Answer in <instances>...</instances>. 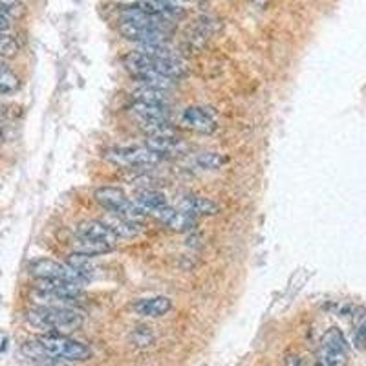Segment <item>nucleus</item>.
<instances>
[{
    "label": "nucleus",
    "mask_w": 366,
    "mask_h": 366,
    "mask_svg": "<svg viewBox=\"0 0 366 366\" xmlns=\"http://www.w3.org/2000/svg\"><path fill=\"white\" fill-rule=\"evenodd\" d=\"M26 320L44 333L68 335L83 324V313H79L75 308L37 306L28 310Z\"/></svg>",
    "instance_id": "f257e3e1"
},
{
    "label": "nucleus",
    "mask_w": 366,
    "mask_h": 366,
    "mask_svg": "<svg viewBox=\"0 0 366 366\" xmlns=\"http://www.w3.org/2000/svg\"><path fill=\"white\" fill-rule=\"evenodd\" d=\"M41 348L46 352L48 357L53 361H86L92 357V350L88 345L75 341L68 335H57V333H44L37 339Z\"/></svg>",
    "instance_id": "f03ea898"
},
{
    "label": "nucleus",
    "mask_w": 366,
    "mask_h": 366,
    "mask_svg": "<svg viewBox=\"0 0 366 366\" xmlns=\"http://www.w3.org/2000/svg\"><path fill=\"white\" fill-rule=\"evenodd\" d=\"M94 196L95 202L107 209L108 213L123 216L127 218V220H132L140 224V221L145 220L147 214H149L145 209L141 207V205H137L136 202L128 200L123 189L120 187H99Z\"/></svg>",
    "instance_id": "7ed1b4c3"
},
{
    "label": "nucleus",
    "mask_w": 366,
    "mask_h": 366,
    "mask_svg": "<svg viewBox=\"0 0 366 366\" xmlns=\"http://www.w3.org/2000/svg\"><path fill=\"white\" fill-rule=\"evenodd\" d=\"M108 160L121 167H134V169H149V167L162 163L163 156L158 152L150 150L149 147H114L108 150Z\"/></svg>",
    "instance_id": "20e7f679"
},
{
    "label": "nucleus",
    "mask_w": 366,
    "mask_h": 366,
    "mask_svg": "<svg viewBox=\"0 0 366 366\" xmlns=\"http://www.w3.org/2000/svg\"><path fill=\"white\" fill-rule=\"evenodd\" d=\"M319 366H346L348 362V345L341 330L330 328L324 332L317 354Z\"/></svg>",
    "instance_id": "39448f33"
},
{
    "label": "nucleus",
    "mask_w": 366,
    "mask_h": 366,
    "mask_svg": "<svg viewBox=\"0 0 366 366\" xmlns=\"http://www.w3.org/2000/svg\"><path fill=\"white\" fill-rule=\"evenodd\" d=\"M30 273L35 278H44V281H68L75 282L79 286L88 282L81 273H77L68 264H63V262H57V260L51 258L31 260Z\"/></svg>",
    "instance_id": "423d86ee"
},
{
    "label": "nucleus",
    "mask_w": 366,
    "mask_h": 366,
    "mask_svg": "<svg viewBox=\"0 0 366 366\" xmlns=\"http://www.w3.org/2000/svg\"><path fill=\"white\" fill-rule=\"evenodd\" d=\"M179 123L187 130L198 134H213L216 130V120L214 115L202 107H189L179 115Z\"/></svg>",
    "instance_id": "0eeeda50"
},
{
    "label": "nucleus",
    "mask_w": 366,
    "mask_h": 366,
    "mask_svg": "<svg viewBox=\"0 0 366 366\" xmlns=\"http://www.w3.org/2000/svg\"><path fill=\"white\" fill-rule=\"evenodd\" d=\"M154 218H158V221H162L167 229L174 231V233H191L196 227V218L192 214L185 213L182 209L174 207H165L154 211Z\"/></svg>",
    "instance_id": "6e6552de"
},
{
    "label": "nucleus",
    "mask_w": 366,
    "mask_h": 366,
    "mask_svg": "<svg viewBox=\"0 0 366 366\" xmlns=\"http://www.w3.org/2000/svg\"><path fill=\"white\" fill-rule=\"evenodd\" d=\"M75 236L77 239H88V240H95V242H105L112 247H114L115 242H117V236L108 229L107 224H105L103 220L81 221V224L77 226Z\"/></svg>",
    "instance_id": "1a4fd4ad"
},
{
    "label": "nucleus",
    "mask_w": 366,
    "mask_h": 366,
    "mask_svg": "<svg viewBox=\"0 0 366 366\" xmlns=\"http://www.w3.org/2000/svg\"><path fill=\"white\" fill-rule=\"evenodd\" d=\"M120 33L123 35L128 41H134L137 44H147V43H167V31L162 30H150V28H141L136 24H128V22H121L117 24Z\"/></svg>",
    "instance_id": "9d476101"
},
{
    "label": "nucleus",
    "mask_w": 366,
    "mask_h": 366,
    "mask_svg": "<svg viewBox=\"0 0 366 366\" xmlns=\"http://www.w3.org/2000/svg\"><path fill=\"white\" fill-rule=\"evenodd\" d=\"M178 209L192 214V216H196V214H200V216H213V214L220 213V205L216 202L198 194L182 196L178 200Z\"/></svg>",
    "instance_id": "9b49d317"
},
{
    "label": "nucleus",
    "mask_w": 366,
    "mask_h": 366,
    "mask_svg": "<svg viewBox=\"0 0 366 366\" xmlns=\"http://www.w3.org/2000/svg\"><path fill=\"white\" fill-rule=\"evenodd\" d=\"M172 308L171 298L158 295V297H149V298H140L132 306L134 313L141 317H149V319H156V317H163L169 313Z\"/></svg>",
    "instance_id": "f8f14e48"
},
{
    "label": "nucleus",
    "mask_w": 366,
    "mask_h": 366,
    "mask_svg": "<svg viewBox=\"0 0 366 366\" xmlns=\"http://www.w3.org/2000/svg\"><path fill=\"white\" fill-rule=\"evenodd\" d=\"M132 114L140 125L154 123V121H165L167 120V108L165 105H152V103H141L134 101L130 107Z\"/></svg>",
    "instance_id": "ddd939ff"
},
{
    "label": "nucleus",
    "mask_w": 366,
    "mask_h": 366,
    "mask_svg": "<svg viewBox=\"0 0 366 366\" xmlns=\"http://www.w3.org/2000/svg\"><path fill=\"white\" fill-rule=\"evenodd\" d=\"M145 147H149L154 152L162 154L163 158L174 156V154H179L185 149L183 141L178 137V134L176 136H149Z\"/></svg>",
    "instance_id": "4468645a"
},
{
    "label": "nucleus",
    "mask_w": 366,
    "mask_h": 366,
    "mask_svg": "<svg viewBox=\"0 0 366 366\" xmlns=\"http://www.w3.org/2000/svg\"><path fill=\"white\" fill-rule=\"evenodd\" d=\"M103 221L107 224L108 229H110L117 239H134V236H137V234L141 233V227L137 221L127 220V218L117 216V214H108Z\"/></svg>",
    "instance_id": "2eb2a0df"
},
{
    "label": "nucleus",
    "mask_w": 366,
    "mask_h": 366,
    "mask_svg": "<svg viewBox=\"0 0 366 366\" xmlns=\"http://www.w3.org/2000/svg\"><path fill=\"white\" fill-rule=\"evenodd\" d=\"M132 77L136 79V81H140L141 85L152 86V88L163 90V92H169V90H172L176 86L174 79L162 75V73L154 72V70H141V72L134 73Z\"/></svg>",
    "instance_id": "dca6fc26"
},
{
    "label": "nucleus",
    "mask_w": 366,
    "mask_h": 366,
    "mask_svg": "<svg viewBox=\"0 0 366 366\" xmlns=\"http://www.w3.org/2000/svg\"><path fill=\"white\" fill-rule=\"evenodd\" d=\"M134 202L145 209L147 213H154V211H158V209L165 207L167 205L165 194L156 191V189H143V191L137 192L136 200Z\"/></svg>",
    "instance_id": "f3484780"
},
{
    "label": "nucleus",
    "mask_w": 366,
    "mask_h": 366,
    "mask_svg": "<svg viewBox=\"0 0 366 366\" xmlns=\"http://www.w3.org/2000/svg\"><path fill=\"white\" fill-rule=\"evenodd\" d=\"M66 264H68L70 268L75 269L77 273H81L83 277L88 282L95 277V271H98V266L94 264V258L83 255V253H72V255L68 256V262H66Z\"/></svg>",
    "instance_id": "a211bd4d"
},
{
    "label": "nucleus",
    "mask_w": 366,
    "mask_h": 366,
    "mask_svg": "<svg viewBox=\"0 0 366 366\" xmlns=\"http://www.w3.org/2000/svg\"><path fill=\"white\" fill-rule=\"evenodd\" d=\"M350 317H352V326H354L355 345L366 350V308H352Z\"/></svg>",
    "instance_id": "6ab92c4d"
},
{
    "label": "nucleus",
    "mask_w": 366,
    "mask_h": 366,
    "mask_svg": "<svg viewBox=\"0 0 366 366\" xmlns=\"http://www.w3.org/2000/svg\"><path fill=\"white\" fill-rule=\"evenodd\" d=\"M114 247L108 246L105 242H95V240L88 239H77L75 236V253H83L86 256H99V255H107L110 253Z\"/></svg>",
    "instance_id": "aec40b11"
},
{
    "label": "nucleus",
    "mask_w": 366,
    "mask_h": 366,
    "mask_svg": "<svg viewBox=\"0 0 366 366\" xmlns=\"http://www.w3.org/2000/svg\"><path fill=\"white\" fill-rule=\"evenodd\" d=\"M134 101L141 103H152V105H165L167 94L163 90L152 88V86L141 85L140 88L134 90Z\"/></svg>",
    "instance_id": "412c9836"
},
{
    "label": "nucleus",
    "mask_w": 366,
    "mask_h": 366,
    "mask_svg": "<svg viewBox=\"0 0 366 366\" xmlns=\"http://www.w3.org/2000/svg\"><path fill=\"white\" fill-rule=\"evenodd\" d=\"M19 88H21V79L17 77V73L13 72L8 64H2L0 66V94H15Z\"/></svg>",
    "instance_id": "4be33fe9"
},
{
    "label": "nucleus",
    "mask_w": 366,
    "mask_h": 366,
    "mask_svg": "<svg viewBox=\"0 0 366 366\" xmlns=\"http://www.w3.org/2000/svg\"><path fill=\"white\" fill-rule=\"evenodd\" d=\"M196 165L205 171H216L226 165V158L220 152H202L196 156Z\"/></svg>",
    "instance_id": "5701e85b"
},
{
    "label": "nucleus",
    "mask_w": 366,
    "mask_h": 366,
    "mask_svg": "<svg viewBox=\"0 0 366 366\" xmlns=\"http://www.w3.org/2000/svg\"><path fill=\"white\" fill-rule=\"evenodd\" d=\"M17 38L9 33H0V59L2 57H15L19 53Z\"/></svg>",
    "instance_id": "b1692460"
},
{
    "label": "nucleus",
    "mask_w": 366,
    "mask_h": 366,
    "mask_svg": "<svg viewBox=\"0 0 366 366\" xmlns=\"http://www.w3.org/2000/svg\"><path fill=\"white\" fill-rule=\"evenodd\" d=\"M0 13L8 19L21 17L24 13V4L22 0H0Z\"/></svg>",
    "instance_id": "393cba45"
},
{
    "label": "nucleus",
    "mask_w": 366,
    "mask_h": 366,
    "mask_svg": "<svg viewBox=\"0 0 366 366\" xmlns=\"http://www.w3.org/2000/svg\"><path fill=\"white\" fill-rule=\"evenodd\" d=\"M9 28H11V19H8L6 15L0 13V33H8Z\"/></svg>",
    "instance_id": "a878e982"
},
{
    "label": "nucleus",
    "mask_w": 366,
    "mask_h": 366,
    "mask_svg": "<svg viewBox=\"0 0 366 366\" xmlns=\"http://www.w3.org/2000/svg\"><path fill=\"white\" fill-rule=\"evenodd\" d=\"M2 115H4V107L0 105V117H2Z\"/></svg>",
    "instance_id": "bb28decb"
},
{
    "label": "nucleus",
    "mask_w": 366,
    "mask_h": 366,
    "mask_svg": "<svg viewBox=\"0 0 366 366\" xmlns=\"http://www.w3.org/2000/svg\"><path fill=\"white\" fill-rule=\"evenodd\" d=\"M2 140H4V137H2V130H0V145H2Z\"/></svg>",
    "instance_id": "cd10ccee"
},
{
    "label": "nucleus",
    "mask_w": 366,
    "mask_h": 366,
    "mask_svg": "<svg viewBox=\"0 0 366 366\" xmlns=\"http://www.w3.org/2000/svg\"><path fill=\"white\" fill-rule=\"evenodd\" d=\"M2 64H6V63H4V61H2V59H0V66H2Z\"/></svg>",
    "instance_id": "c85d7f7f"
}]
</instances>
